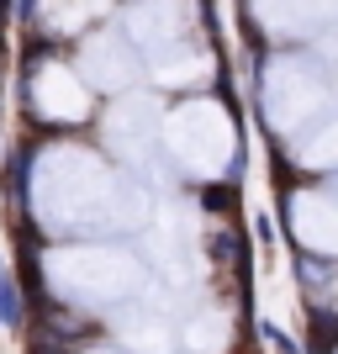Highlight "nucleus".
<instances>
[{"instance_id": "f257e3e1", "label": "nucleus", "mask_w": 338, "mask_h": 354, "mask_svg": "<svg viewBox=\"0 0 338 354\" xmlns=\"http://www.w3.org/2000/svg\"><path fill=\"white\" fill-rule=\"evenodd\" d=\"M32 212L53 233H133L148 222V191L101 153L59 143L32 164Z\"/></svg>"}, {"instance_id": "f03ea898", "label": "nucleus", "mask_w": 338, "mask_h": 354, "mask_svg": "<svg viewBox=\"0 0 338 354\" xmlns=\"http://www.w3.org/2000/svg\"><path fill=\"white\" fill-rule=\"evenodd\" d=\"M48 286L74 301V307H127L143 296V265L127 249H106V243H74L53 249L43 259Z\"/></svg>"}, {"instance_id": "7ed1b4c3", "label": "nucleus", "mask_w": 338, "mask_h": 354, "mask_svg": "<svg viewBox=\"0 0 338 354\" xmlns=\"http://www.w3.org/2000/svg\"><path fill=\"white\" fill-rule=\"evenodd\" d=\"M233 148H238L233 117L217 101H185L164 117V153L196 180L222 175L233 164Z\"/></svg>"}, {"instance_id": "20e7f679", "label": "nucleus", "mask_w": 338, "mask_h": 354, "mask_svg": "<svg viewBox=\"0 0 338 354\" xmlns=\"http://www.w3.org/2000/svg\"><path fill=\"white\" fill-rule=\"evenodd\" d=\"M323 111H328V80L312 59L285 53V59H275L265 69V117L275 133L301 138Z\"/></svg>"}, {"instance_id": "39448f33", "label": "nucleus", "mask_w": 338, "mask_h": 354, "mask_svg": "<svg viewBox=\"0 0 338 354\" xmlns=\"http://www.w3.org/2000/svg\"><path fill=\"white\" fill-rule=\"evenodd\" d=\"M106 143L127 169L138 175V185L159 180V153H164V111L153 95H127L111 106L106 117Z\"/></svg>"}, {"instance_id": "423d86ee", "label": "nucleus", "mask_w": 338, "mask_h": 354, "mask_svg": "<svg viewBox=\"0 0 338 354\" xmlns=\"http://www.w3.org/2000/svg\"><path fill=\"white\" fill-rule=\"evenodd\" d=\"M196 27V0H143L122 16V32L133 48H148V53H164V48L185 43Z\"/></svg>"}, {"instance_id": "0eeeda50", "label": "nucleus", "mask_w": 338, "mask_h": 354, "mask_svg": "<svg viewBox=\"0 0 338 354\" xmlns=\"http://www.w3.org/2000/svg\"><path fill=\"white\" fill-rule=\"evenodd\" d=\"M79 80L95 90H122L138 80V59H133V43H127V32H95L79 53Z\"/></svg>"}, {"instance_id": "6e6552de", "label": "nucleus", "mask_w": 338, "mask_h": 354, "mask_svg": "<svg viewBox=\"0 0 338 354\" xmlns=\"http://www.w3.org/2000/svg\"><path fill=\"white\" fill-rule=\"evenodd\" d=\"M32 106L53 122H79L90 111V85L69 64H43V69L32 74Z\"/></svg>"}, {"instance_id": "1a4fd4ad", "label": "nucleus", "mask_w": 338, "mask_h": 354, "mask_svg": "<svg viewBox=\"0 0 338 354\" xmlns=\"http://www.w3.org/2000/svg\"><path fill=\"white\" fill-rule=\"evenodd\" d=\"M259 27L275 37H317L338 21V0H249Z\"/></svg>"}, {"instance_id": "9d476101", "label": "nucleus", "mask_w": 338, "mask_h": 354, "mask_svg": "<svg viewBox=\"0 0 338 354\" xmlns=\"http://www.w3.org/2000/svg\"><path fill=\"white\" fill-rule=\"evenodd\" d=\"M291 233L307 249L338 259V196L333 191H296L291 196Z\"/></svg>"}, {"instance_id": "9b49d317", "label": "nucleus", "mask_w": 338, "mask_h": 354, "mask_svg": "<svg viewBox=\"0 0 338 354\" xmlns=\"http://www.w3.org/2000/svg\"><path fill=\"white\" fill-rule=\"evenodd\" d=\"M117 333L127 339L133 354H169V344H175L169 312L148 307V301H127V307H117Z\"/></svg>"}, {"instance_id": "f8f14e48", "label": "nucleus", "mask_w": 338, "mask_h": 354, "mask_svg": "<svg viewBox=\"0 0 338 354\" xmlns=\"http://www.w3.org/2000/svg\"><path fill=\"white\" fill-rule=\"evenodd\" d=\"M153 249H159L164 275H175V286H196V249H191V217L185 212H175V222L164 217Z\"/></svg>"}, {"instance_id": "ddd939ff", "label": "nucleus", "mask_w": 338, "mask_h": 354, "mask_svg": "<svg viewBox=\"0 0 338 354\" xmlns=\"http://www.w3.org/2000/svg\"><path fill=\"white\" fill-rule=\"evenodd\" d=\"M153 80L159 85H191V80H201L206 69H212V59H206L201 48H191V43H175V48H164V53H153Z\"/></svg>"}, {"instance_id": "4468645a", "label": "nucleus", "mask_w": 338, "mask_h": 354, "mask_svg": "<svg viewBox=\"0 0 338 354\" xmlns=\"http://www.w3.org/2000/svg\"><path fill=\"white\" fill-rule=\"evenodd\" d=\"M95 16H106V0H37V21L48 32H85Z\"/></svg>"}, {"instance_id": "2eb2a0df", "label": "nucleus", "mask_w": 338, "mask_h": 354, "mask_svg": "<svg viewBox=\"0 0 338 354\" xmlns=\"http://www.w3.org/2000/svg\"><path fill=\"white\" fill-rule=\"evenodd\" d=\"M296 164L301 169H338V117L323 122V127H312V133H301L291 143Z\"/></svg>"}, {"instance_id": "dca6fc26", "label": "nucleus", "mask_w": 338, "mask_h": 354, "mask_svg": "<svg viewBox=\"0 0 338 354\" xmlns=\"http://www.w3.org/2000/svg\"><path fill=\"white\" fill-rule=\"evenodd\" d=\"M227 312H217V307H206V312H196V323L185 328V344H191L196 354H222L227 349Z\"/></svg>"}, {"instance_id": "f3484780", "label": "nucleus", "mask_w": 338, "mask_h": 354, "mask_svg": "<svg viewBox=\"0 0 338 354\" xmlns=\"http://www.w3.org/2000/svg\"><path fill=\"white\" fill-rule=\"evenodd\" d=\"M85 354H117V349H85Z\"/></svg>"}, {"instance_id": "a211bd4d", "label": "nucleus", "mask_w": 338, "mask_h": 354, "mask_svg": "<svg viewBox=\"0 0 338 354\" xmlns=\"http://www.w3.org/2000/svg\"><path fill=\"white\" fill-rule=\"evenodd\" d=\"M333 196H338V180H333Z\"/></svg>"}]
</instances>
